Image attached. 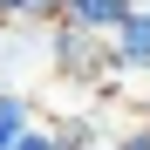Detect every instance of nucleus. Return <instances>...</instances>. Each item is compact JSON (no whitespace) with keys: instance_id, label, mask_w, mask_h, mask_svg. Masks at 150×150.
<instances>
[{"instance_id":"1","label":"nucleus","mask_w":150,"mask_h":150,"mask_svg":"<svg viewBox=\"0 0 150 150\" xmlns=\"http://www.w3.org/2000/svg\"><path fill=\"white\" fill-rule=\"evenodd\" d=\"M109 55H116V75H150V0H137L109 28Z\"/></svg>"},{"instance_id":"2","label":"nucleus","mask_w":150,"mask_h":150,"mask_svg":"<svg viewBox=\"0 0 150 150\" xmlns=\"http://www.w3.org/2000/svg\"><path fill=\"white\" fill-rule=\"evenodd\" d=\"M28 123H34V96H28V82H0V150H14Z\"/></svg>"},{"instance_id":"3","label":"nucleus","mask_w":150,"mask_h":150,"mask_svg":"<svg viewBox=\"0 0 150 150\" xmlns=\"http://www.w3.org/2000/svg\"><path fill=\"white\" fill-rule=\"evenodd\" d=\"M137 0H62V21H75V28H96V34H109L123 14H130Z\"/></svg>"},{"instance_id":"4","label":"nucleus","mask_w":150,"mask_h":150,"mask_svg":"<svg viewBox=\"0 0 150 150\" xmlns=\"http://www.w3.org/2000/svg\"><path fill=\"white\" fill-rule=\"evenodd\" d=\"M0 21H62V0H0Z\"/></svg>"},{"instance_id":"5","label":"nucleus","mask_w":150,"mask_h":150,"mask_svg":"<svg viewBox=\"0 0 150 150\" xmlns=\"http://www.w3.org/2000/svg\"><path fill=\"white\" fill-rule=\"evenodd\" d=\"M14 150H62V137H55V123H41V116H34L28 130H21V143H14Z\"/></svg>"},{"instance_id":"6","label":"nucleus","mask_w":150,"mask_h":150,"mask_svg":"<svg viewBox=\"0 0 150 150\" xmlns=\"http://www.w3.org/2000/svg\"><path fill=\"white\" fill-rule=\"evenodd\" d=\"M96 150H116V143H109V137H103V143H96Z\"/></svg>"}]
</instances>
